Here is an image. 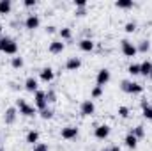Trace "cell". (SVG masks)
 <instances>
[{
    "instance_id": "cell-27",
    "label": "cell",
    "mask_w": 152,
    "mask_h": 151,
    "mask_svg": "<svg viewBox=\"0 0 152 151\" xmlns=\"http://www.w3.org/2000/svg\"><path fill=\"white\" fill-rule=\"evenodd\" d=\"M11 64H12V68L18 70V68L23 66V59H21V57H12V62H11Z\"/></svg>"
},
{
    "instance_id": "cell-18",
    "label": "cell",
    "mask_w": 152,
    "mask_h": 151,
    "mask_svg": "<svg viewBox=\"0 0 152 151\" xmlns=\"http://www.w3.org/2000/svg\"><path fill=\"white\" fill-rule=\"evenodd\" d=\"M37 141H39V132H36V130H30L28 133H27V142L28 144H37Z\"/></svg>"
},
{
    "instance_id": "cell-41",
    "label": "cell",
    "mask_w": 152,
    "mask_h": 151,
    "mask_svg": "<svg viewBox=\"0 0 152 151\" xmlns=\"http://www.w3.org/2000/svg\"><path fill=\"white\" fill-rule=\"evenodd\" d=\"M0 32H2V25H0Z\"/></svg>"
},
{
    "instance_id": "cell-6",
    "label": "cell",
    "mask_w": 152,
    "mask_h": 151,
    "mask_svg": "<svg viewBox=\"0 0 152 151\" xmlns=\"http://www.w3.org/2000/svg\"><path fill=\"white\" fill-rule=\"evenodd\" d=\"M36 101V109H39V110H44L46 109V105H48V100H46V93H42V91H37L36 93V98H34Z\"/></svg>"
},
{
    "instance_id": "cell-8",
    "label": "cell",
    "mask_w": 152,
    "mask_h": 151,
    "mask_svg": "<svg viewBox=\"0 0 152 151\" xmlns=\"http://www.w3.org/2000/svg\"><path fill=\"white\" fill-rule=\"evenodd\" d=\"M62 139H66V141H71V139H76L78 137V128L76 126H66V128H62Z\"/></svg>"
},
{
    "instance_id": "cell-11",
    "label": "cell",
    "mask_w": 152,
    "mask_h": 151,
    "mask_svg": "<svg viewBox=\"0 0 152 151\" xmlns=\"http://www.w3.org/2000/svg\"><path fill=\"white\" fill-rule=\"evenodd\" d=\"M80 66H81V61H80L78 57H71V59H67V62H66V70H67V71H76Z\"/></svg>"
},
{
    "instance_id": "cell-2",
    "label": "cell",
    "mask_w": 152,
    "mask_h": 151,
    "mask_svg": "<svg viewBox=\"0 0 152 151\" xmlns=\"http://www.w3.org/2000/svg\"><path fill=\"white\" fill-rule=\"evenodd\" d=\"M122 91L129 93V94H142L143 93V85H140L136 82H131V80H124L122 82Z\"/></svg>"
},
{
    "instance_id": "cell-35",
    "label": "cell",
    "mask_w": 152,
    "mask_h": 151,
    "mask_svg": "<svg viewBox=\"0 0 152 151\" xmlns=\"http://www.w3.org/2000/svg\"><path fill=\"white\" fill-rule=\"evenodd\" d=\"M23 5L25 7H32V5H36V0H23Z\"/></svg>"
},
{
    "instance_id": "cell-24",
    "label": "cell",
    "mask_w": 152,
    "mask_h": 151,
    "mask_svg": "<svg viewBox=\"0 0 152 151\" xmlns=\"http://www.w3.org/2000/svg\"><path fill=\"white\" fill-rule=\"evenodd\" d=\"M149 48H151V43L149 41H140V44H138V52H142V53H147L149 52Z\"/></svg>"
},
{
    "instance_id": "cell-15",
    "label": "cell",
    "mask_w": 152,
    "mask_h": 151,
    "mask_svg": "<svg viewBox=\"0 0 152 151\" xmlns=\"http://www.w3.org/2000/svg\"><path fill=\"white\" fill-rule=\"evenodd\" d=\"M124 142H126V146H127L129 150H134V148L138 146V139H136L133 133H127L126 139H124Z\"/></svg>"
},
{
    "instance_id": "cell-16",
    "label": "cell",
    "mask_w": 152,
    "mask_h": 151,
    "mask_svg": "<svg viewBox=\"0 0 152 151\" xmlns=\"http://www.w3.org/2000/svg\"><path fill=\"white\" fill-rule=\"evenodd\" d=\"M151 71H152V62L151 61H143V62L140 64V75L149 76L151 75Z\"/></svg>"
},
{
    "instance_id": "cell-37",
    "label": "cell",
    "mask_w": 152,
    "mask_h": 151,
    "mask_svg": "<svg viewBox=\"0 0 152 151\" xmlns=\"http://www.w3.org/2000/svg\"><path fill=\"white\" fill-rule=\"evenodd\" d=\"M46 32H48V34H53V32H55V27H48Z\"/></svg>"
},
{
    "instance_id": "cell-21",
    "label": "cell",
    "mask_w": 152,
    "mask_h": 151,
    "mask_svg": "<svg viewBox=\"0 0 152 151\" xmlns=\"http://www.w3.org/2000/svg\"><path fill=\"white\" fill-rule=\"evenodd\" d=\"M142 114L145 119H152V107L147 105V101H142Z\"/></svg>"
},
{
    "instance_id": "cell-7",
    "label": "cell",
    "mask_w": 152,
    "mask_h": 151,
    "mask_svg": "<svg viewBox=\"0 0 152 151\" xmlns=\"http://www.w3.org/2000/svg\"><path fill=\"white\" fill-rule=\"evenodd\" d=\"M94 135H96V139H99V141H104V139L110 135V126H108V124H99V126L96 128Z\"/></svg>"
},
{
    "instance_id": "cell-17",
    "label": "cell",
    "mask_w": 152,
    "mask_h": 151,
    "mask_svg": "<svg viewBox=\"0 0 152 151\" xmlns=\"http://www.w3.org/2000/svg\"><path fill=\"white\" fill-rule=\"evenodd\" d=\"M62 50H64V43L62 41H51V44H50V52L51 53H62Z\"/></svg>"
},
{
    "instance_id": "cell-42",
    "label": "cell",
    "mask_w": 152,
    "mask_h": 151,
    "mask_svg": "<svg viewBox=\"0 0 152 151\" xmlns=\"http://www.w3.org/2000/svg\"><path fill=\"white\" fill-rule=\"evenodd\" d=\"M0 151H4V148H0Z\"/></svg>"
},
{
    "instance_id": "cell-25",
    "label": "cell",
    "mask_w": 152,
    "mask_h": 151,
    "mask_svg": "<svg viewBox=\"0 0 152 151\" xmlns=\"http://www.w3.org/2000/svg\"><path fill=\"white\" fill-rule=\"evenodd\" d=\"M127 73L129 75H140V64H131L129 68H127Z\"/></svg>"
},
{
    "instance_id": "cell-31",
    "label": "cell",
    "mask_w": 152,
    "mask_h": 151,
    "mask_svg": "<svg viewBox=\"0 0 152 151\" xmlns=\"http://www.w3.org/2000/svg\"><path fill=\"white\" fill-rule=\"evenodd\" d=\"M103 94V87H99V85H96L94 89H92V98H99Z\"/></svg>"
},
{
    "instance_id": "cell-39",
    "label": "cell",
    "mask_w": 152,
    "mask_h": 151,
    "mask_svg": "<svg viewBox=\"0 0 152 151\" xmlns=\"http://www.w3.org/2000/svg\"><path fill=\"white\" fill-rule=\"evenodd\" d=\"M103 151H110V148H106V150H103Z\"/></svg>"
},
{
    "instance_id": "cell-23",
    "label": "cell",
    "mask_w": 152,
    "mask_h": 151,
    "mask_svg": "<svg viewBox=\"0 0 152 151\" xmlns=\"http://www.w3.org/2000/svg\"><path fill=\"white\" fill-rule=\"evenodd\" d=\"M131 133H133L136 139H142V137L145 135V130H143V126H142V124H138L136 128H133V132H131Z\"/></svg>"
},
{
    "instance_id": "cell-1",
    "label": "cell",
    "mask_w": 152,
    "mask_h": 151,
    "mask_svg": "<svg viewBox=\"0 0 152 151\" xmlns=\"http://www.w3.org/2000/svg\"><path fill=\"white\" fill-rule=\"evenodd\" d=\"M0 52H5L9 55H14L18 52V44L11 38H0Z\"/></svg>"
},
{
    "instance_id": "cell-30",
    "label": "cell",
    "mask_w": 152,
    "mask_h": 151,
    "mask_svg": "<svg viewBox=\"0 0 152 151\" xmlns=\"http://www.w3.org/2000/svg\"><path fill=\"white\" fill-rule=\"evenodd\" d=\"M124 29H126V32H129V34H131V32H134V30H136V23H134V21H129V23H126V27H124Z\"/></svg>"
},
{
    "instance_id": "cell-4",
    "label": "cell",
    "mask_w": 152,
    "mask_h": 151,
    "mask_svg": "<svg viewBox=\"0 0 152 151\" xmlns=\"http://www.w3.org/2000/svg\"><path fill=\"white\" fill-rule=\"evenodd\" d=\"M110 78H112V75H110V70L103 68V70H99V71H97L96 82H97V85H99V87H104V85L110 82Z\"/></svg>"
},
{
    "instance_id": "cell-36",
    "label": "cell",
    "mask_w": 152,
    "mask_h": 151,
    "mask_svg": "<svg viewBox=\"0 0 152 151\" xmlns=\"http://www.w3.org/2000/svg\"><path fill=\"white\" fill-rule=\"evenodd\" d=\"M85 13H87V11H85V7H81V9H76V16H85Z\"/></svg>"
},
{
    "instance_id": "cell-34",
    "label": "cell",
    "mask_w": 152,
    "mask_h": 151,
    "mask_svg": "<svg viewBox=\"0 0 152 151\" xmlns=\"http://www.w3.org/2000/svg\"><path fill=\"white\" fill-rule=\"evenodd\" d=\"M75 4H76V7H78V9L87 7V2H85V0H75Z\"/></svg>"
},
{
    "instance_id": "cell-19",
    "label": "cell",
    "mask_w": 152,
    "mask_h": 151,
    "mask_svg": "<svg viewBox=\"0 0 152 151\" xmlns=\"http://www.w3.org/2000/svg\"><path fill=\"white\" fill-rule=\"evenodd\" d=\"M80 48H81L83 52H92V50H94V43H92L90 39H81V41H80Z\"/></svg>"
},
{
    "instance_id": "cell-33",
    "label": "cell",
    "mask_w": 152,
    "mask_h": 151,
    "mask_svg": "<svg viewBox=\"0 0 152 151\" xmlns=\"http://www.w3.org/2000/svg\"><path fill=\"white\" fill-rule=\"evenodd\" d=\"M46 100H48V101H51V103H53V101H57V100H55V93H53V91L46 93Z\"/></svg>"
},
{
    "instance_id": "cell-10",
    "label": "cell",
    "mask_w": 152,
    "mask_h": 151,
    "mask_svg": "<svg viewBox=\"0 0 152 151\" xmlns=\"http://www.w3.org/2000/svg\"><path fill=\"white\" fill-rule=\"evenodd\" d=\"M39 23H41V20H39V16H36V14H30V16L25 20V27H27L28 30H36L39 27Z\"/></svg>"
},
{
    "instance_id": "cell-38",
    "label": "cell",
    "mask_w": 152,
    "mask_h": 151,
    "mask_svg": "<svg viewBox=\"0 0 152 151\" xmlns=\"http://www.w3.org/2000/svg\"><path fill=\"white\" fill-rule=\"evenodd\" d=\"M110 151H120V148H118V146H112V148H110Z\"/></svg>"
},
{
    "instance_id": "cell-3",
    "label": "cell",
    "mask_w": 152,
    "mask_h": 151,
    "mask_svg": "<svg viewBox=\"0 0 152 151\" xmlns=\"http://www.w3.org/2000/svg\"><path fill=\"white\" fill-rule=\"evenodd\" d=\"M18 109H20V114H23L25 117H32V115H36V107L28 105L25 100H18Z\"/></svg>"
},
{
    "instance_id": "cell-5",
    "label": "cell",
    "mask_w": 152,
    "mask_h": 151,
    "mask_svg": "<svg viewBox=\"0 0 152 151\" xmlns=\"http://www.w3.org/2000/svg\"><path fill=\"white\" fill-rule=\"evenodd\" d=\"M136 46L131 43V41H127V39H124L122 41V53L126 55V57H134L136 55Z\"/></svg>"
},
{
    "instance_id": "cell-26",
    "label": "cell",
    "mask_w": 152,
    "mask_h": 151,
    "mask_svg": "<svg viewBox=\"0 0 152 151\" xmlns=\"http://www.w3.org/2000/svg\"><path fill=\"white\" fill-rule=\"evenodd\" d=\"M58 34H60V38H62V39H71V36H73V34H71V29H67V27L60 29V32H58Z\"/></svg>"
},
{
    "instance_id": "cell-22",
    "label": "cell",
    "mask_w": 152,
    "mask_h": 151,
    "mask_svg": "<svg viewBox=\"0 0 152 151\" xmlns=\"http://www.w3.org/2000/svg\"><path fill=\"white\" fill-rule=\"evenodd\" d=\"M115 5H117L118 9H131V7H133V0H117Z\"/></svg>"
},
{
    "instance_id": "cell-20",
    "label": "cell",
    "mask_w": 152,
    "mask_h": 151,
    "mask_svg": "<svg viewBox=\"0 0 152 151\" xmlns=\"http://www.w3.org/2000/svg\"><path fill=\"white\" fill-rule=\"evenodd\" d=\"M11 7H12L11 0H0V14H9Z\"/></svg>"
},
{
    "instance_id": "cell-32",
    "label": "cell",
    "mask_w": 152,
    "mask_h": 151,
    "mask_svg": "<svg viewBox=\"0 0 152 151\" xmlns=\"http://www.w3.org/2000/svg\"><path fill=\"white\" fill-rule=\"evenodd\" d=\"M34 151H48V146L42 144V142H37V144L34 146Z\"/></svg>"
},
{
    "instance_id": "cell-29",
    "label": "cell",
    "mask_w": 152,
    "mask_h": 151,
    "mask_svg": "<svg viewBox=\"0 0 152 151\" xmlns=\"http://www.w3.org/2000/svg\"><path fill=\"white\" fill-rule=\"evenodd\" d=\"M41 117H42V119H51V117H53V110H50V109L41 110Z\"/></svg>"
},
{
    "instance_id": "cell-14",
    "label": "cell",
    "mask_w": 152,
    "mask_h": 151,
    "mask_svg": "<svg viewBox=\"0 0 152 151\" xmlns=\"http://www.w3.org/2000/svg\"><path fill=\"white\" fill-rule=\"evenodd\" d=\"M53 76H55V73H53L51 68H42V70H41V80H42V82H51Z\"/></svg>"
},
{
    "instance_id": "cell-9",
    "label": "cell",
    "mask_w": 152,
    "mask_h": 151,
    "mask_svg": "<svg viewBox=\"0 0 152 151\" xmlns=\"http://www.w3.org/2000/svg\"><path fill=\"white\" fill-rule=\"evenodd\" d=\"M94 112H96L94 101H92V100H85V101L81 103V114H83V115H92Z\"/></svg>"
},
{
    "instance_id": "cell-28",
    "label": "cell",
    "mask_w": 152,
    "mask_h": 151,
    "mask_svg": "<svg viewBox=\"0 0 152 151\" xmlns=\"http://www.w3.org/2000/svg\"><path fill=\"white\" fill-rule=\"evenodd\" d=\"M118 115H120L122 119H127V117H129V109H127V107H118Z\"/></svg>"
},
{
    "instance_id": "cell-12",
    "label": "cell",
    "mask_w": 152,
    "mask_h": 151,
    "mask_svg": "<svg viewBox=\"0 0 152 151\" xmlns=\"http://www.w3.org/2000/svg\"><path fill=\"white\" fill-rule=\"evenodd\" d=\"M25 89H27L28 93H37V80H36L34 76H28V78L25 80Z\"/></svg>"
},
{
    "instance_id": "cell-13",
    "label": "cell",
    "mask_w": 152,
    "mask_h": 151,
    "mask_svg": "<svg viewBox=\"0 0 152 151\" xmlns=\"http://www.w3.org/2000/svg\"><path fill=\"white\" fill-rule=\"evenodd\" d=\"M14 119H16V109H14V107H11V109H7V110H5L4 121H5V124H12V123H14Z\"/></svg>"
},
{
    "instance_id": "cell-40",
    "label": "cell",
    "mask_w": 152,
    "mask_h": 151,
    "mask_svg": "<svg viewBox=\"0 0 152 151\" xmlns=\"http://www.w3.org/2000/svg\"><path fill=\"white\" fill-rule=\"evenodd\" d=\"M149 76H151V80H152V71H151V75H149Z\"/></svg>"
}]
</instances>
